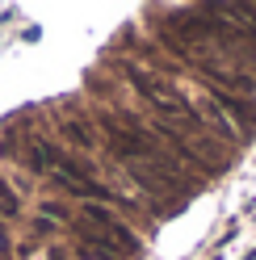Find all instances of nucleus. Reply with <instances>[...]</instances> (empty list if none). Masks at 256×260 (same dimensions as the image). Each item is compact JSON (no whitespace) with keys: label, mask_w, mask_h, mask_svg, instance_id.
<instances>
[{"label":"nucleus","mask_w":256,"mask_h":260,"mask_svg":"<svg viewBox=\"0 0 256 260\" xmlns=\"http://www.w3.org/2000/svg\"><path fill=\"white\" fill-rule=\"evenodd\" d=\"M206 96H210L218 109H227L231 118L239 122V130H244V135H252V130H256V105L248 101V96H227V92H214V88H206Z\"/></svg>","instance_id":"f257e3e1"},{"label":"nucleus","mask_w":256,"mask_h":260,"mask_svg":"<svg viewBox=\"0 0 256 260\" xmlns=\"http://www.w3.org/2000/svg\"><path fill=\"white\" fill-rule=\"evenodd\" d=\"M25 168L29 172H42V176H51L55 168H59V159H63V147H55V143H46V139H34L25 147Z\"/></svg>","instance_id":"f03ea898"},{"label":"nucleus","mask_w":256,"mask_h":260,"mask_svg":"<svg viewBox=\"0 0 256 260\" xmlns=\"http://www.w3.org/2000/svg\"><path fill=\"white\" fill-rule=\"evenodd\" d=\"M59 130L76 143L80 151H92V147H97V135L88 130V122H84V118H59Z\"/></svg>","instance_id":"7ed1b4c3"},{"label":"nucleus","mask_w":256,"mask_h":260,"mask_svg":"<svg viewBox=\"0 0 256 260\" xmlns=\"http://www.w3.org/2000/svg\"><path fill=\"white\" fill-rule=\"evenodd\" d=\"M17 210H21V202H17V193H13L9 189V181H5V176H0V214H17Z\"/></svg>","instance_id":"20e7f679"},{"label":"nucleus","mask_w":256,"mask_h":260,"mask_svg":"<svg viewBox=\"0 0 256 260\" xmlns=\"http://www.w3.org/2000/svg\"><path fill=\"white\" fill-rule=\"evenodd\" d=\"M80 260H118V252H105V248H88V243H80Z\"/></svg>","instance_id":"39448f33"}]
</instances>
